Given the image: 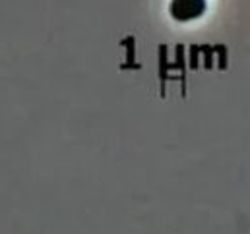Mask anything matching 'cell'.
Segmentation results:
<instances>
[{"label": "cell", "instance_id": "obj_1", "mask_svg": "<svg viewBox=\"0 0 250 234\" xmlns=\"http://www.w3.org/2000/svg\"><path fill=\"white\" fill-rule=\"evenodd\" d=\"M206 12V0H171L169 14L177 21H190Z\"/></svg>", "mask_w": 250, "mask_h": 234}]
</instances>
